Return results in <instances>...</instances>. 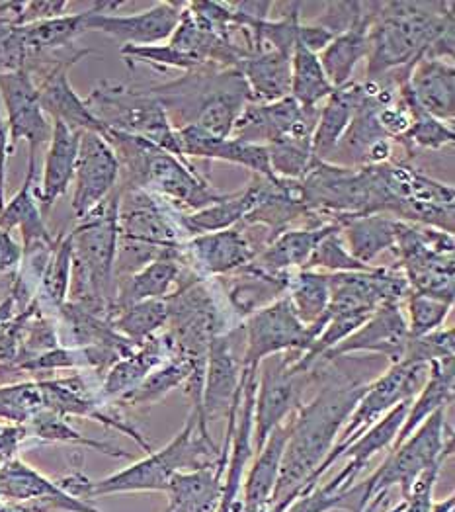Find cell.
<instances>
[{"label":"cell","mask_w":455,"mask_h":512,"mask_svg":"<svg viewBox=\"0 0 455 512\" xmlns=\"http://www.w3.org/2000/svg\"><path fill=\"white\" fill-rule=\"evenodd\" d=\"M364 387L366 384H356L346 378H331L309 403H303L295 411L268 509L284 512L299 497L311 475L329 456L338 432L354 411Z\"/></svg>","instance_id":"cell-1"},{"label":"cell","mask_w":455,"mask_h":512,"mask_svg":"<svg viewBox=\"0 0 455 512\" xmlns=\"http://www.w3.org/2000/svg\"><path fill=\"white\" fill-rule=\"evenodd\" d=\"M204 468H221L225 471L227 458H223L221 448L213 442L211 434H202L196 428V419L190 413L184 428L163 450H153L129 468L98 481L88 479L81 471H73L57 479V483L69 495L88 503L92 499L118 493H165L170 477L176 471Z\"/></svg>","instance_id":"cell-2"},{"label":"cell","mask_w":455,"mask_h":512,"mask_svg":"<svg viewBox=\"0 0 455 512\" xmlns=\"http://www.w3.org/2000/svg\"><path fill=\"white\" fill-rule=\"evenodd\" d=\"M452 26L454 2H379L368 32L366 81L375 83L393 73L409 77L414 63Z\"/></svg>","instance_id":"cell-3"},{"label":"cell","mask_w":455,"mask_h":512,"mask_svg":"<svg viewBox=\"0 0 455 512\" xmlns=\"http://www.w3.org/2000/svg\"><path fill=\"white\" fill-rule=\"evenodd\" d=\"M102 135L120 161L124 174L120 188L147 190L178 214L200 212L227 196L215 190L190 161L174 157L143 137L114 129H104Z\"/></svg>","instance_id":"cell-4"},{"label":"cell","mask_w":455,"mask_h":512,"mask_svg":"<svg viewBox=\"0 0 455 512\" xmlns=\"http://www.w3.org/2000/svg\"><path fill=\"white\" fill-rule=\"evenodd\" d=\"M174 129L198 126L215 137H231L233 126L252 102L239 69L206 63L163 85L151 86Z\"/></svg>","instance_id":"cell-5"},{"label":"cell","mask_w":455,"mask_h":512,"mask_svg":"<svg viewBox=\"0 0 455 512\" xmlns=\"http://www.w3.org/2000/svg\"><path fill=\"white\" fill-rule=\"evenodd\" d=\"M118 215L120 188L79 219V225L71 231L73 268L67 301L110 321L116 299Z\"/></svg>","instance_id":"cell-6"},{"label":"cell","mask_w":455,"mask_h":512,"mask_svg":"<svg viewBox=\"0 0 455 512\" xmlns=\"http://www.w3.org/2000/svg\"><path fill=\"white\" fill-rule=\"evenodd\" d=\"M118 233L116 282L161 255L180 253L190 239L180 214L159 196L139 188H120Z\"/></svg>","instance_id":"cell-7"},{"label":"cell","mask_w":455,"mask_h":512,"mask_svg":"<svg viewBox=\"0 0 455 512\" xmlns=\"http://www.w3.org/2000/svg\"><path fill=\"white\" fill-rule=\"evenodd\" d=\"M454 452V428L448 423L446 409L430 415L413 434L395 450H389L383 464L364 479V489L375 512L391 489H399L401 499H407L416 479L446 460Z\"/></svg>","instance_id":"cell-8"},{"label":"cell","mask_w":455,"mask_h":512,"mask_svg":"<svg viewBox=\"0 0 455 512\" xmlns=\"http://www.w3.org/2000/svg\"><path fill=\"white\" fill-rule=\"evenodd\" d=\"M84 102L102 128L143 137L174 157L188 161L180 155L176 129L170 126L165 108L151 86L143 88L102 81L92 88Z\"/></svg>","instance_id":"cell-9"},{"label":"cell","mask_w":455,"mask_h":512,"mask_svg":"<svg viewBox=\"0 0 455 512\" xmlns=\"http://www.w3.org/2000/svg\"><path fill=\"white\" fill-rule=\"evenodd\" d=\"M430 372V364H414V362H399L389 366L381 376H377L373 382L366 384L364 393L360 395L354 411L350 413L348 421L344 423L342 430L338 432V438L332 446L329 456L323 460V464L311 475L305 489L299 493H307L313 487L321 483L325 473L340 460L342 452L373 423H377L381 417H385L391 409H395L399 403L411 401L414 395L420 391V387L426 382Z\"/></svg>","instance_id":"cell-10"},{"label":"cell","mask_w":455,"mask_h":512,"mask_svg":"<svg viewBox=\"0 0 455 512\" xmlns=\"http://www.w3.org/2000/svg\"><path fill=\"white\" fill-rule=\"evenodd\" d=\"M393 253L411 292L454 303V235L399 221Z\"/></svg>","instance_id":"cell-11"},{"label":"cell","mask_w":455,"mask_h":512,"mask_svg":"<svg viewBox=\"0 0 455 512\" xmlns=\"http://www.w3.org/2000/svg\"><path fill=\"white\" fill-rule=\"evenodd\" d=\"M301 198L309 214L325 221L334 217L372 214V169L313 161L299 180Z\"/></svg>","instance_id":"cell-12"},{"label":"cell","mask_w":455,"mask_h":512,"mask_svg":"<svg viewBox=\"0 0 455 512\" xmlns=\"http://www.w3.org/2000/svg\"><path fill=\"white\" fill-rule=\"evenodd\" d=\"M293 352L278 354L264 360L258 368L254 397V452L262 448L274 428L288 423L295 411L305 403V387L315 380V372L291 370Z\"/></svg>","instance_id":"cell-13"},{"label":"cell","mask_w":455,"mask_h":512,"mask_svg":"<svg viewBox=\"0 0 455 512\" xmlns=\"http://www.w3.org/2000/svg\"><path fill=\"white\" fill-rule=\"evenodd\" d=\"M243 329V368L249 374H258L260 364L272 356L286 352L305 354L321 333L317 327H305L297 319L286 296L252 313L243 321Z\"/></svg>","instance_id":"cell-14"},{"label":"cell","mask_w":455,"mask_h":512,"mask_svg":"<svg viewBox=\"0 0 455 512\" xmlns=\"http://www.w3.org/2000/svg\"><path fill=\"white\" fill-rule=\"evenodd\" d=\"M122 2H98L88 8V32H100L124 45H157L168 42L174 28L180 22V14L186 2H157L149 10L120 16Z\"/></svg>","instance_id":"cell-15"},{"label":"cell","mask_w":455,"mask_h":512,"mask_svg":"<svg viewBox=\"0 0 455 512\" xmlns=\"http://www.w3.org/2000/svg\"><path fill=\"white\" fill-rule=\"evenodd\" d=\"M243 354L245 329L243 323L215 337L207 352L206 382L202 395V415L207 425L229 415L231 407L243 395Z\"/></svg>","instance_id":"cell-16"},{"label":"cell","mask_w":455,"mask_h":512,"mask_svg":"<svg viewBox=\"0 0 455 512\" xmlns=\"http://www.w3.org/2000/svg\"><path fill=\"white\" fill-rule=\"evenodd\" d=\"M0 100L6 110V124L10 133V147L18 141H28L30 161L28 167H36L38 151L49 143L53 122L43 112L36 81L22 69L0 75Z\"/></svg>","instance_id":"cell-17"},{"label":"cell","mask_w":455,"mask_h":512,"mask_svg":"<svg viewBox=\"0 0 455 512\" xmlns=\"http://www.w3.org/2000/svg\"><path fill=\"white\" fill-rule=\"evenodd\" d=\"M260 249L249 233L237 225L233 229L190 237L180 249L182 266L200 280H217L229 276L258 256Z\"/></svg>","instance_id":"cell-18"},{"label":"cell","mask_w":455,"mask_h":512,"mask_svg":"<svg viewBox=\"0 0 455 512\" xmlns=\"http://www.w3.org/2000/svg\"><path fill=\"white\" fill-rule=\"evenodd\" d=\"M120 174V161L104 135L96 131H81L77 167L73 176V212L77 219L90 214L116 190Z\"/></svg>","instance_id":"cell-19"},{"label":"cell","mask_w":455,"mask_h":512,"mask_svg":"<svg viewBox=\"0 0 455 512\" xmlns=\"http://www.w3.org/2000/svg\"><path fill=\"white\" fill-rule=\"evenodd\" d=\"M409 339V325L403 305L385 303L373 311L372 317L358 331H354L346 341L332 348L321 364H329L348 354L366 352L383 356L389 366H393L403 362Z\"/></svg>","instance_id":"cell-20"},{"label":"cell","mask_w":455,"mask_h":512,"mask_svg":"<svg viewBox=\"0 0 455 512\" xmlns=\"http://www.w3.org/2000/svg\"><path fill=\"white\" fill-rule=\"evenodd\" d=\"M92 51L81 49L67 57L55 59L38 73V96L43 112L51 122H63L75 131H96L102 133V124L92 116L86 102L75 92L69 81V69Z\"/></svg>","instance_id":"cell-21"},{"label":"cell","mask_w":455,"mask_h":512,"mask_svg":"<svg viewBox=\"0 0 455 512\" xmlns=\"http://www.w3.org/2000/svg\"><path fill=\"white\" fill-rule=\"evenodd\" d=\"M180 155L184 159L223 161L249 169L252 174L274 178L268 159V147L245 143L235 137H215L198 126L176 129Z\"/></svg>","instance_id":"cell-22"},{"label":"cell","mask_w":455,"mask_h":512,"mask_svg":"<svg viewBox=\"0 0 455 512\" xmlns=\"http://www.w3.org/2000/svg\"><path fill=\"white\" fill-rule=\"evenodd\" d=\"M403 88L414 104L428 116L454 124L455 116V69L452 61L426 59L414 63Z\"/></svg>","instance_id":"cell-23"},{"label":"cell","mask_w":455,"mask_h":512,"mask_svg":"<svg viewBox=\"0 0 455 512\" xmlns=\"http://www.w3.org/2000/svg\"><path fill=\"white\" fill-rule=\"evenodd\" d=\"M291 274L266 272L250 262L249 266L217 280L231 313L239 321H245L258 309L286 296Z\"/></svg>","instance_id":"cell-24"},{"label":"cell","mask_w":455,"mask_h":512,"mask_svg":"<svg viewBox=\"0 0 455 512\" xmlns=\"http://www.w3.org/2000/svg\"><path fill=\"white\" fill-rule=\"evenodd\" d=\"M342 229V219L334 217L321 225H303L299 229H286L274 237L254 258V264L266 272L291 274L303 270L317 245L332 233Z\"/></svg>","instance_id":"cell-25"},{"label":"cell","mask_w":455,"mask_h":512,"mask_svg":"<svg viewBox=\"0 0 455 512\" xmlns=\"http://www.w3.org/2000/svg\"><path fill=\"white\" fill-rule=\"evenodd\" d=\"M81 131L65 126L63 122H53L51 139L43 161L42 184L36 186V198L43 215L49 214L53 204L67 194L79 155Z\"/></svg>","instance_id":"cell-26"},{"label":"cell","mask_w":455,"mask_h":512,"mask_svg":"<svg viewBox=\"0 0 455 512\" xmlns=\"http://www.w3.org/2000/svg\"><path fill=\"white\" fill-rule=\"evenodd\" d=\"M288 434H290V421L274 428L266 438V442L262 444V448L256 452V458L252 466L247 468L243 487H241L243 512H262L268 509L272 493L278 483Z\"/></svg>","instance_id":"cell-27"},{"label":"cell","mask_w":455,"mask_h":512,"mask_svg":"<svg viewBox=\"0 0 455 512\" xmlns=\"http://www.w3.org/2000/svg\"><path fill=\"white\" fill-rule=\"evenodd\" d=\"M319 122V108H301L290 131L268 145L272 174L299 182L313 165V133Z\"/></svg>","instance_id":"cell-28"},{"label":"cell","mask_w":455,"mask_h":512,"mask_svg":"<svg viewBox=\"0 0 455 512\" xmlns=\"http://www.w3.org/2000/svg\"><path fill=\"white\" fill-rule=\"evenodd\" d=\"M182 270L180 253H166L145 264L141 270L120 278L116 282L114 313L139 301L168 298L178 288Z\"/></svg>","instance_id":"cell-29"},{"label":"cell","mask_w":455,"mask_h":512,"mask_svg":"<svg viewBox=\"0 0 455 512\" xmlns=\"http://www.w3.org/2000/svg\"><path fill=\"white\" fill-rule=\"evenodd\" d=\"M249 86L252 102L272 104L288 98L291 90V57L270 47H252L237 67Z\"/></svg>","instance_id":"cell-30"},{"label":"cell","mask_w":455,"mask_h":512,"mask_svg":"<svg viewBox=\"0 0 455 512\" xmlns=\"http://www.w3.org/2000/svg\"><path fill=\"white\" fill-rule=\"evenodd\" d=\"M170 356H172V350L166 341L165 333H159L143 344L135 346L127 356L118 360L104 374L100 384V393L104 401H110V399L120 401Z\"/></svg>","instance_id":"cell-31"},{"label":"cell","mask_w":455,"mask_h":512,"mask_svg":"<svg viewBox=\"0 0 455 512\" xmlns=\"http://www.w3.org/2000/svg\"><path fill=\"white\" fill-rule=\"evenodd\" d=\"M301 108L303 106L297 104L291 96L272 104L250 102L239 114L231 137L245 143L268 147L272 141L290 131L301 114Z\"/></svg>","instance_id":"cell-32"},{"label":"cell","mask_w":455,"mask_h":512,"mask_svg":"<svg viewBox=\"0 0 455 512\" xmlns=\"http://www.w3.org/2000/svg\"><path fill=\"white\" fill-rule=\"evenodd\" d=\"M36 171L34 167H28L26 178L22 188L16 192V196L4 204L0 212V229L14 231L20 229L22 233V251H34L40 247H51L57 239L51 237L45 221H43L42 210L36 198Z\"/></svg>","instance_id":"cell-33"},{"label":"cell","mask_w":455,"mask_h":512,"mask_svg":"<svg viewBox=\"0 0 455 512\" xmlns=\"http://www.w3.org/2000/svg\"><path fill=\"white\" fill-rule=\"evenodd\" d=\"M413 401V399H411ZM411 401L399 403L395 409H391L385 417H381L377 423H373L372 427L366 432H362L340 456L348 460V464L338 471V475L344 479L346 487L354 485L358 475L368 468V464L373 458L385 450H391L399 430L403 427L407 413H409V405Z\"/></svg>","instance_id":"cell-34"},{"label":"cell","mask_w":455,"mask_h":512,"mask_svg":"<svg viewBox=\"0 0 455 512\" xmlns=\"http://www.w3.org/2000/svg\"><path fill=\"white\" fill-rule=\"evenodd\" d=\"M342 219V241L358 262L372 266L377 256L393 251L397 243L399 219L385 214L352 215Z\"/></svg>","instance_id":"cell-35"},{"label":"cell","mask_w":455,"mask_h":512,"mask_svg":"<svg viewBox=\"0 0 455 512\" xmlns=\"http://www.w3.org/2000/svg\"><path fill=\"white\" fill-rule=\"evenodd\" d=\"M455 368L454 360H438L430 364V372L420 391L409 405L407 419L399 430L391 450L399 448L416 428L420 427L430 415L440 409H448L454 403Z\"/></svg>","instance_id":"cell-36"},{"label":"cell","mask_w":455,"mask_h":512,"mask_svg":"<svg viewBox=\"0 0 455 512\" xmlns=\"http://www.w3.org/2000/svg\"><path fill=\"white\" fill-rule=\"evenodd\" d=\"M360 94H362V85L352 81L342 88H334L325 106L319 108V122L313 133L315 161H331L338 143L342 141L346 129L354 118L356 106L360 102Z\"/></svg>","instance_id":"cell-37"},{"label":"cell","mask_w":455,"mask_h":512,"mask_svg":"<svg viewBox=\"0 0 455 512\" xmlns=\"http://www.w3.org/2000/svg\"><path fill=\"white\" fill-rule=\"evenodd\" d=\"M221 468L176 471L166 487L168 507L174 512H215L223 491Z\"/></svg>","instance_id":"cell-38"},{"label":"cell","mask_w":455,"mask_h":512,"mask_svg":"<svg viewBox=\"0 0 455 512\" xmlns=\"http://www.w3.org/2000/svg\"><path fill=\"white\" fill-rule=\"evenodd\" d=\"M86 22H88V10L20 26L22 42L26 49V65L71 45L79 36H83L84 32H88Z\"/></svg>","instance_id":"cell-39"},{"label":"cell","mask_w":455,"mask_h":512,"mask_svg":"<svg viewBox=\"0 0 455 512\" xmlns=\"http://www.w3.org/2000/svg\"><path fill=\"white\" fill-rule=\"evenodd\" d=\"M286 298L293 313L305 327H319L327 323V309L331 301L329 274L321 270H297L290 276Z\"/></svg>","instance_id":"cell-40"},{"label":"cell","mask_w":455,"mask_h":512,"mask_svg":"<svg viewBox=\"0 0 455 512\" xmlns=\"http://www.w3.org/2000/svg\"><path fill=\"white\" fill-rule=\"evenodd\" d=\"M375 16L360 22L344 34L334 36V40L319 53L325 75L334 88H342L352 83L358 63L368 57V32Z\"/></svg>","instance_id":"cell-41"},{"label":"cell","mask_w":455,"mask_h":512,"mask_svg":"<svg viewBox=\"0 0 455 512\" xmlns=\"http://www.w3.org/2000/svg\"><path fill=\"white\" fill-rule=\"evenodd\" d=\"M254 186H249L241 192L227 194L221 202L211 204L194 214H180L182 229L188 237H198L207 233H217L225 229H233L243 223L252 206H254Z\"/></svg>","instance_id":"cell-42"},{"label":"cell","mask_w":455,"mask_h":512,"mask_svg":"<svg viewBox=\"0 0 455 512\" xmlns=\"http://www.w3.org/2000/svg\"><path fill=\"white\" fill-rule=\"evenodd\" d=\"M206 360H192L186 356L172 354L166 358L161 366H157L141 384L137 385L131 393L120 399V403L141 407V405H153L159 403L172 389L184 387L188 378L198 368H206Z\"/></svg>","instance_id":"cell-43"},{"label":"cell","mask_w":455,"mask_h":512,"mask_svg":"<svg viewBox=\"0 0 455 512\" xmlns=\"http://www.w3.org/2000/svg\"><path fill=\"white\" fill-rule=\"evenodd\" d=\"M332 92L334 86L325 75L319 55L297 43L291 53V98L301 106L317 108Z\"/></svg>","instance_id":"cell-44"},{"label":"cell","mask_w":455,"mask_h":512,"mask_svg":"<svg viewBox=\"0 0 455 512\" xmlns=\"http://www.w3.org/2000/svg\"><path fill=\"white\" fill-rule=\"evenodd\" d=\"M67 491L57 481L47 479L26 462L14 458L0 468V499L2 503H20L42 497H63Z\"/></svg>","instance_id":"cell-45"},{"label":"cell","mask_w":455,"mask_h":512,"mask_svg":"<svg viewBox=\"0 0 455 512\" xmlns=\"http://www.w3.org/2000/svg\"><path fill=\"white\" fill-rule=\"evenodd\" d=\"M168 323V303L165 299H147L116 311L112 317V327L133 342L135 346L165 331Z\"/></svg>","instance_id":"cell-46"},{"label":"cell","mask_w":455,"mask_h":512,"mask_svg":"<svg viewBox=\"0 0 455 512\" xmlns=\"http://www.w3.org/2000/svg\"><path fill=\"white\" fill-rule=\"evenodd\" d=\"M71 268H73V239H71V233H67V235H59V241L43 268L36 301L59 311L61 305L69 299Z\"/></svg>","instance_id":"cell-47"},{"label":"cell","mask_w":455,"mask_h":512,"mask_svg":"<svg viewBox=\"0 0 455 512\" xmlns=\"http://www.w3.org/2000/svg\"><path fill=\"white\" fill-rule=\"evenodd\" d=\"M28 434H32L34 438L42 440V442H55V444H73V446H81V448H92L100 454L112 456V458H131L129 452H124L108 442H100V440H92L86 438L79 430L69 425V421L61 415H55L51 411L42 409L38 415H34L30 419V423L26 425Z\"/></svg>","instance_id":"cell-48"},{"label":"cell","mask_w":455,"mask_h":512,"mask_svg":"<svg viewBox=\"0 0 455 512\" xmlns=\"http://www.w3.org/2000/svg\"><path fill=\"white\" fill-rule=\"evenodd\" d=\"M401 92L409 100V106L413 112V124L401 143L407 149V153L413 155L416 149L438 151L446 145H452L455 139L454 128L450 124H444V122L428 116L424 110H420L411 100V96L407 94V90L403 88V83H401Z\"/></svg>","instance_id":"cell-49"},{"label":"cell","mask_w":455,"mask_h":512,"mask_svg":"<svg viewBox=\"0 0 455 512\" xmlns=\"http://www.w3.org/2000/svg\"><path fill=\"white\" fill-rule=\"evenodd\" d=\"M407 303V325H409V337H424L428 333H434L444 327L454 303H448L444 299L430 298L422 294L411 292L409 298L405 299Z\"/></svg>","instance_id":"cell-50"},{"label":"cell","mask_w":455,"mask_h":512,"mask_svg":"<svg viewBox=\"0 0 455 512\" xmlns=\"http://www.w3.org/2000/svg\"><path fill=\"white\" fill-rule=\"evenodd\" d=\"M305 268L336 274V272H368V270H372L373 266H366V264L358 262L354 256L348 253L340 231H332L317 245L315 253Z\"/></svg>","instance_id":"cell-51"},{"label":"cell","mask_w":455,"mask_h":512,"mask_svg":"<svg viewBox=\"0 0 455 512\" xmlns=\"http://www.w3.org/2000/svg\"><path fill=\"white\" fill-rule=\"evenodd\" d=\"M455 339L454 327L438 329L424 337L409 339L403 362L414 364H432L438 360H454Z\"/></svg>","instance_id":"cell-52"},{"label":"cell","mask_w":455,"mask_h":512,"mask_svg":"<svg viewBox=\"0 0 455 512\" xmlns=\"http://www.w3.org/2000/svg\"><path fill=\"white\" fill-rule=\"evenodd\" d=\"M26 67V49L16 18H0V75L22 71Z\"/></svg>","instance_id":"cell-53"},{"label":"cell","mask_w":455,"mask_h":512,"mask_svg":"<svg viewBox=\"0 0 455 512\" xmlns=\"http://www.w3.org/2000/svg\"><path fill=\"white\" fill-rule=\"evenodd\" d=\"M67 8H69V2H22L16 24L28 26L34 22L57 18V16H63Z\"/></svg>","instance_id":"cell-54"},{"label":"cell","mask_w":455,"mask_h":512,"mask_svg":"<svg viewBox=\"0 0 455 512\" xmlns=\"http://www.w3.org/2000/svg\"><path fill=\"white\" fill-rule=\"evenodd\" d=\"M22 245L16 243L10 231L0 229V274L14 272L22 264Z\"/></svg>","instance_id":"cell-55"},{"label":"cell","mask_w":455,"mask_h":512,"mask_svg":"<svg viewBox=\"0 0 455 512\" xmlns=\"http://www.w3.org/2000/svg\"><path fill=\"white\" fill-rule=\"evenodd\" d=\"M334 40L331 32L319 24H303L299 26V40L297 43H301L305 49L313 51V53H321L329 43Z\"/></svg>","instance_id":"cell-56"},{"label":"cell","mask_w":455,"mask_h":512,"mask_svg":"<svg viewBox=\"0 0 455 512\" xmlns=\"http://www.w3.org/2000/svg\"><path fill=\"white\" fill-rule=\"evenodd\" d=\"M12 153V147H10V133H8V124H6V118L2 114V108H0V212L6 204V198H4V190H6V163H8V155Z\"/></svg>","instance_id":"cell-57"},{"label":"cell","mask_w":455,"mask_h":512,"mask_svg":"<svg viewBox=\"0 0 455 512\" xmlns=\"http://www.w3.org/2000/svg\"><path fill=\"white\" fill-rule=\"evenodd\" d=\"M389 505H391V501H389V495H387L379 509H381V512H401V509H403V501H399V503L393 505V507H389Z\"/></svg>","instance_id":"cell-58"},{"label":"cell","mask_w":455,"mask_h":512,"mask_svg":"<svg viewBox=\"0 0 455 512\" xmlns=\"http://www.w3.org/2000/svg\"><path fill=\"white\" fill-rule=\"evenodd\" d=\"M163 512H174V511H172V509H170V507H166L165 511H163Z\"/></svg>","instance_id":"cell-59"},{"label":"cell","mask_w":455,"mask_h":512,"mask_svg":"<svg viewBox=\"0 0 455 512\" xmlns=\"http://www.w3.org/2000/svg\"><path fill=\"white\" fill-rule=\"evenodd\" d=\"M262 512H274V511H272V509H264V511H262Z\"/></svg>","instance_id":"cell-60"},{"label":"cell","mask_w":455,"mask_h":512,"mask_svg":"<svg viewBox=\"0 0 455 512\" xmlns=\"http://www.w3.org/2000/svg\"><path fill=\"white\" fill-rule=\"evenodd\" d=\"M0 503H2V499H0Z\"/></svg>","instance_id":"cell-61"}]
</instances>
